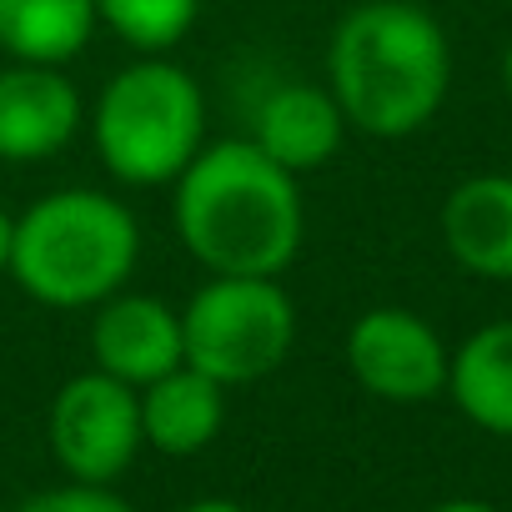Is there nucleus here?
Here are the masks:
<instances>
[{"instance_id":"nucleus-15","label":"nucleus","mask_w":512,"mask_h":512,"mask_svg":"<svg viewBox=\"0 0 512 512\" xmlns=\"http://www.w3.org/2000/svg\"><path fill=\"white\" fill-rule=\"evenodd\" d=\"M96 16L141 56H166L181 46L201 16V0H96Z\"/></svg>"},{"instance_id":"nucleus-1","label":"nucleus","mask_w":512,"mask_h":512,"mask_svg":"<svg viewBox=\"0 0 512 512\" xmlns=\"http://www.w3.org/2000/svg\"><path fill=\"white\" fill-rule=\"evenodd\" d=\"M171 221L211 277H282L307 236L297 176L251 141L201 146L176 176Z\"/></svg>"},{"instance_id":"nucleus-18","label":"nucleus","mask_w":512,"mask_h":512,"mask_svg":"<svg viewBox=\"0 0 512 512\" xmlns=\"http://www.w3.org/2000/svg\"><path fill=\"white\" fill-rule=\"evenodd\" d=\"M432 512H497L492 502H477V497H452V502H437Z\"/></svg>"},{"instance_id":"nucleus-5","label":"nucleus","mask_w":512,"mask_h":512,"mask_svg":"<svg viewBox=\"0 0 512 512\" xmlns=\"http://www.w3.org/2000/svg\"><path fill=\"white\" fill-rule=\"evenodd\" d=\"M297 342V307L277 277H211L181 307L186 367L221 387L272 377Z\"/></svg>"},{"instance_id":"nucleus-4","label":"nucleus","mask_w":512,"mask_h":512,"mask_svg":"<svg viewBox=\"0 0 512 512\" xmlns=\"http://www.w3.org/2000/svg\"><path fill=\"white\" fill-rule=\"evenodd\" d=\"M91 141L121 186H166L206 146V96L186 66L141 56L101 86Z\"/></svg>"},{"instance_id":"nucleus-2","label":"nucleus","mask_w":512,"mask_h":512,"mask_svg":"<svg viewBox=\"0 0 512 512\" xmlns=\"http://www.w3.org/2000/svg\"><path fill=\"white\" fill-rule=\"evenodd\" d=\"M327 91L362 136H417L452 91V41L412 0H362L332 31Z\"/></svg>"},{"instance_id":"nucleus-11","label":"nucleus","mask_w":512,"mask_h":512,"mask_svg":"<svg viewBox=\"0 0 512 512\" xmlns=\"http://www.w3.org/2000/svg\"><path fill=\"white\" fill-rule=\"evenodd\" d=\"M442 246L447 256L482 277V282H512V176L482 171L447 191L442 201Z\"/></svg>"},{"instance_id":"nucleus-16","label":"nucleus","mask_w":512,"mask_h":512,"mask_svg":"<svg viewBox=\"0 0 512 512\" xmlns=\"http://www.w3.org/2000/svg\"><path fill=\"white\" fill-rule=\"evenodd\" d=\"M16 512H136L126 497H116L111 487H96V482H66V487H51V492H36L26 497Z\"/></svg>"},{"instance_id":"nucleus-3","label":"nucleus","mask_w":512,"mask_h":512,"mask_svg":"<svg viewBox=\"0 0 512 512\" xmlns=\"http://www.w3.org/2000/svg\"><path fill=\"white\" fill-rule=\"evenodd\" d=\"M136 262L141 226L131 206L91 186H66L16 216L6 272L41 307L76 312L116 297L131 282Z\"/></svg>"},{"instance_id":"nucleus-20","label":"nucleus","mask_w":512,"mask_h":512,"mask_svg":"<svg viewBox=\"0 0 512 512\" xmlns=\"http://www.w3.org/2000/svg\"><path fill=\"white\" fill-rule=\"evenodd\" d=\"M502 91H507V96H512V46H507V51H502Z\"/></svg>"},{"instance_id":"nucleus-9","label":"nucleus","mask_w":512,"mask_h":512,"mask_svg":"<svg viewBox=\"0 0 512 512\" xmlns=\"http://www.w3.org/2000/svg\"><path fill=\"white\" fill-rule=\"evenodd\" d=\"M91 357L126 387H146L186 362L181 352V312L146 292H116L96 307L91 322Z\"/></svg>"},{"instance_id":"nucleus-7","label":"nucleus","mask_w":512,"mask_h":512,"mask_svg":"<svg viewBox=\"0 0 512 512\" xmlns=\"http://www.w3.org/2000/svg\"><path fill=\"white\" fill-rule=\"evenodd\" d=\"M447 342L407 307H372L347 327V367L382 402H432L447 392Z\"/></svg>"},{"instance_id":"nucleus-8","label":"nucleus","mask_w":512,"mask_h":512,"mask_svg":"<svg viewBox=\"0 0 512 512\" xmlns=\"http://www.w3.org/2000/svg\"><path fill=\"white\" fill-rule=\"evenodd\" d=\"M86 121L81 91L61 66L16 61L0 71V161L31 166L61 156Z\"/></svg>"},{"instance_id":"nucleus-13","label":"nucleus","mask_w":512,"mask_h":512,"mask_svg":"<svg viewBox=\"0 0 512 512\" xmlns=\"http://www.w3.org/2000/svg\"><path fill=\"white\" fill-rule=\"evenodd\" d=\"M447 397L472 427L512 437V322H487L452 352Z\"/></svg>"},{"instance_id":"nucleus-17","label":"nucleus","mask_w":512,"mask_h":512,"mask_svg":"<svg viewBox=\"0 0 512 512\" xmlns=\"http://www.w3.org/2000/svg\"><path fill=\"white\" fill-rule=\"evenodd\" d=\"M11 236H16V216L0 206V272H6V262H11Z\"/></svg>"},{"instance_id":"nucleus-19","label":"nucleus","mask_w":512,"mask_h":512,"mask_svg":"<svg viewBox=\"0 0 512 512\" xmlns=\"http://www.w3.org/2000/svg\"><path fill=\"white\" fill-rule=\"evenodd\" d=\"M181 512H246V507H236V502H226V497H201V502H191V507H181Z\"/></svg>"},{"instance_id":"nucleus-6","label":"nucleus","mask_w":512,"mask_h":512,"mask_svg":"<svg viewBox=\"0 0 512 512\" xmlns=\"http://www.w3.org/2000/svg\"><path fill=\"white\" fill-rule=\"evenodd\" d=\"M51 452L71 482L111 487L141 452V397L111 372L71 377L51 402Z\"/></svg>"},{"instance_id":"nucleus-12","label":"nucleus","mask_w":512,"mask_h":512,"mask_svg":"<svg viewBox=\"0 0 512 512\" xmlns=\"http://www.w3.org/2000/svg\"><path fill=\"white\" fill-rule=\"evenodd\" d=\"M136 397H141V442H151L166 457H196L201 447L216 442L226 422V387L186 362L146 382Z\"/></svg>"},{"instance_id":"nucleus-10","label":"nucleus","mask_w":512,"mask_h":512,"mask_svg":"<svg viewBox=\"0 0 512 512\" xmlns=\"http://www.w3.org/2000/svg\"><path fill=\"white\" fill-rule=\"evenodd\" d=\"M246 141L262 156H272L282 171L307 176V171H322L342 151L347 116H342V106L332 101L327 86L287 81V86L267 91V101L256 106V121H251Z\"/></svg>"},{"instance_id":"nucleus-14","label":"nucleus","mask_w":512,"mask_h":512,"mask_svg":"<svg viewBox=\"0 0 512 512\" xmlns=\"http://www.w3.org/2000/svg\"><path fill=\"white\" fill-rule=\"evenodd\" d=\"M96 26V0H0V51L16 61L66 66L91 46Z\"/></svg>"}]
</instances>
